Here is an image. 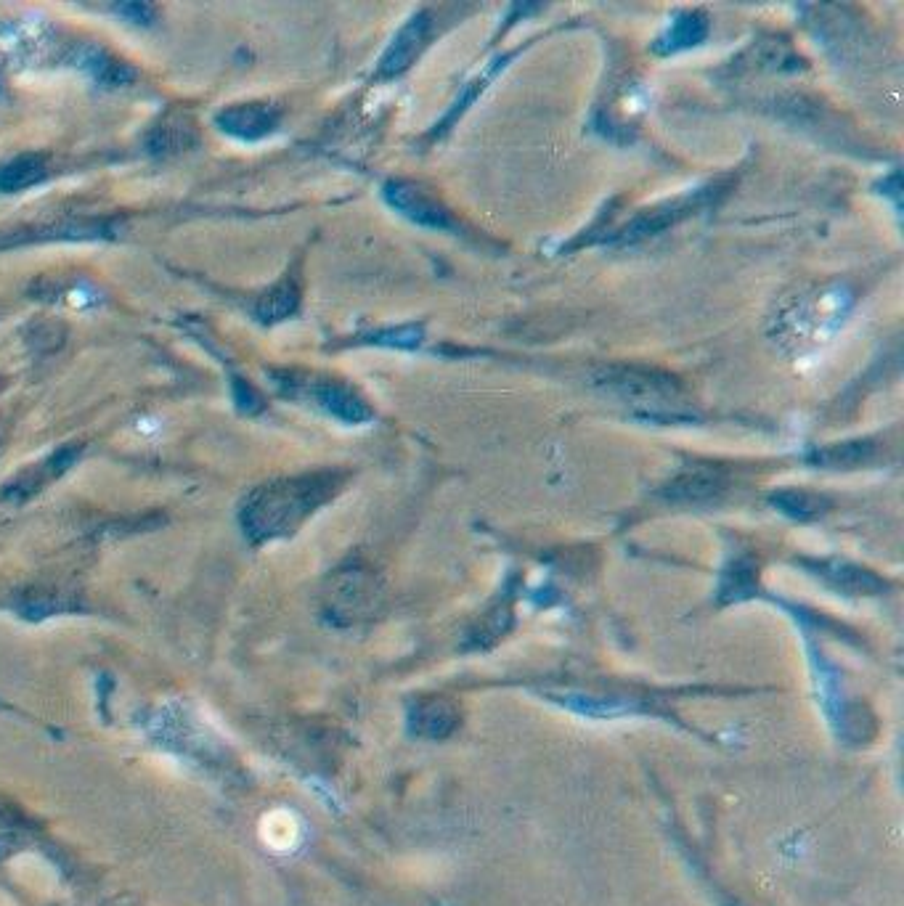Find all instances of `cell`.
I'll return each mask as SVG.
<instances>
[{
    "label": "cell",
    "mask_w": 904,
    "mask_h": 906,
    "mask_svg": "<svg viewBox=\"0 0 904 906\" xmlns=\"http://www.w3.org/2000/svg\"><path fill=\"white\" fill-rule=\"evenodd\" d=\"M425 340V326L422 324H401L390 326V329H380V332H369L364 337V342L380 345V348H396V350H417Z\"/></svg>",
    "instance_id": "cell-16"
},
{
    "label": "cell",
    "mask_w": 904,
    "mask_h": 906,
    "mask_svg": "<svg viewBox=\"0 0 904 906\" xmlns=\"http://www.w3.org/2000/svg\"><path fill=\"white\" fill-rule=\"evenodd\" d=\"M382 197L393 210L401 212L403 218H409L417 226L430 228V231H459L454 215L438 199L430 197L425 189H419L417 183L390 181L385 183Z\"/></svg>",
    "instance_id": "cell-4"
},
{
    "label": "cell",
    "mask_w": 904,
    "mask_h": 906,
    "mask_svg": "<svg viewBox=\"0 0 904 906\" xmlns=\"http://www.w3.org/2000/svg\"><path fill=\"white\" fill-rule=\"evenodd\" d=\"M507 61H509L507 56H504V59H499V61H494V64H491V67H488L486 72H483V75H480L478 80H475V83H472L470 88H467V91L462 93V99H456V104L451 106V112L446 114V117H443L441 125H438V128H435V133H441V130L451 128V125H454V122H456V117H462V114L467 112V106H472V101L478 99L480 93H483V88H486V85L491 83V80H494L496 72H499V69H502L504 64H507Z\"/></svg>",
    "instance_id": "cell-18"
},
{
    "label": "cell",
    "mask_w": 904,
    "mask_h": 906,
    "mask_svg": "<svg viewBox=\"0 0 904 906\" xmlns=\"http://www.w3.org/2000/svg\"><path fill=\"white\" fill-rule=\"evenodd\" d=\"M597 390L613 395L618 401L645 408L650 414L671 411L682 403V385L671 374L639 366H602L592 374Z\"/></svg>",
    "instance_id": "cell-2"
},
{
    "label": "cell",
    "mask_w": 904,
    "mask_h": 906,
    "mask_svg": "<svg viewBox=\"0 0 904 906\" xmlns=\"http://www.w3.org/2000/svg\"><path fill=\"white\" fill-rule=\"evenodd\" d=\"M279 120H282V109L276 104H271V101H250V104L226 106L215 117V125L226 136L252 144V141L271 136L279 128Z\"/></svg>",
    "instance_id": "cell-6"
},
{
    "label": "cell",
    "mask_w": 904,
    "mask_h": 906,
    "mask_svg": "<svg viewBox=\"0 0 904 906\" xmlns=\"http://www.w3.org/2000/svg\"><path fill=\"white\" fill-rule=\"evenodd\" d=\"M194 138H197V133L191 130L189 122L170 117V120H162L149 133V151L152 154H170V151L189 149L194 144Z\"/></svg>",
    "instance_id": "cell-14"
},
{
    "label": "cell",
    "mask_w": 904,
    "mask_h": 906,
    "mask_svg": "<svg viewBox=\"0 0 904 906\" xmlns=\"http://www.w3.org/2000/svg\"><path fill=\"white\" fill-rule=\"evenodd\" d=\"M114 14L125 19V22L133 24H152L154 22V6L152 3H141V0H133V3H112L109 6Z\"/></svg>",
    "instance_id": "cell-22"
},
{
    "label": "cell",
    "mask_w": 904,
    "mask_h": 906,
    "mask_svg": "<svg viewBox=\"0 0 904 906\" xmlns=\"http://www.w3.org/2000/svg\"><path fill=\"white\" fill-rule=\"evenodd\" d=\"M435 32V19L427 11H419L403 24L398 35L393 38V43L388 46V51L382 53L380 67H377V77H398L422 56Z\"/></svg>",
    "instance_id": "cell-5"
},
{
    "label": "cell",
    "mask_w": 904,
    "mask_h": 906,
    "mask_svg": "<svg viewBox=\"0 0 904 906\" xmlns=\"http://www.w3.org/2000/svg\"><path fill=\"white\" fill-rule=\"evenodd\" d=\"M231 390H234V403L242 408L244 414H258V411H263V398H260L258 390H255L244 377L234 374V377H231Z\"/></svg>",
    "instance_id": "cell-21"
},
{
    "label": "cell",
    "mask_w": 904,
    "mask_h": 906,
    "mask_svg": "<svg viewBox=\"0 0 904 906\" xmlns=\"http://www.w3.org/2000/svg\"><path fill=\"white\" fill-rule=\"evenodd\" d=\"M719 189H722L719 183H711V186H703V189H698L695 194H687V197L658 204L655 210L642 212V215H637L631 223H626L610 242L634 244L647 239V236L661 234L666 228L677 226L684 218H690V215H695L698 210H703V207H708L711 202H716V199H719Z\"/></svg>",
    "instance_id": "cell-3"
},
{
    "label": "cell",
    "mask_w": 904,
    "mask_h": 906,
    "mask_svg": "<svg viewBox=\"0 0 904 906\" xmlns=\"http://www.w3.org/2000/svg\"><path fill=\"white\" fill-rule=\"evenodd\" d=\"M708 30H711V22L703 11H682L663 27L650 51L658 53V56L687 51V48L700 46L708 38Z\"/></svg>",
    "instance_id": "cell-8"
},
{
    "label": "cell",
    "mask_w": 904,
    "mask_h": 906,
    "mask_svg": "<svg viewBox=\"0 0 904 906\" xmlns=\"http://www.w3.org/2000/svg\"><path fill=\"white\" fill-rule=\"evenodd\" d=\"M724 488V477L716 469H692L679 475L674 483L666 488V496L671 501H706L714 499L716 493Z\"/></svg>",
    "instance_id": "cell-13"
},
{
    "label": "cell",
    "mask_w": 904,
    "mask_h": 906,
    "mask_svg": "<svg viewBox=\"0 0 904 906\" xmlns=\"http://www.w3.org/2000/svg\"><path fill=\"white\" fill-rule=\"evenodd\" d=\"M260 838L276 854H292L303 840V824L287 808H276L260 819Z\"/></svg>",
    "instance_id": "cell-10"
},
{
    "label": "cell",
    "mask_w": 904,
    "mask_h": 906,
    "mask_svg": "<svg viewBox=\"0 0 904 906\" xmlns=\"http://www.w3.org/2000/svg\"><path fill=\"white\" fill-rule=\"evenodd\" d=\"M313 395H316V401H319V406L327 414H332L345 424H366L374 419L369 403L356 390H350L348 385L335 382V379L319 382V385L313 387Z\"/></svg>",
    "instance_id": "cell-9"
},
{
    "label": "cell",
    "mask_w": 904,
    "mask_h": 906,
    "mask_svg": "<svg viewBox=\"0 0 904 906\" xmlns=\"http://www.w3.org/2000/svg\"><path fill=\"white\" fill-rule=\"evenodd\" d=\"M775 506H780L785 514H791L796 520H812L817 514L825 512V499L812 496L806 491H780L775 493Z\"/></svg>",
    "instance_id": "cell-17"
},
{
    "label": "cell",
    "mask_w": 904,
    "mask_h": 906,
    "mask_svg": "<svg viewBox=\"0 0 904 906\" xmlns=\"http://www.w3.org/2000/svg\"><path fill=\"white\" fill-rule=\"evenodd\" d=\"M820 573L833 581L836 586L846 591H859V594H865V591H878L881 589V581L870 575L862 567L854 565H844V562H828V565L820 567Z\"/></svg>",
    "instance_id": "cell-15"
},
{
    "label": "cell",
    "mask_w": 904,
    "mask_h": 906,
    "mask_svg": "<svg viewBox=\"0 0 904 906\" xmlns=\"http://www.w3.org/2000/svg\"><path fill=\"white\" fill-rule=\"evenodd\" d=\"M69 61L91 77L93 83L104 85V88H120V85L133 83V77H136V69L130 64L112 56L101 46H93V43H80V46L72 48Z\"/></svg>",
    "instance_id": "cell-7"
},
{
    "label": "cell",
    "mask_w": 904,
    "mask_h": 906,
    "mask_svg": "<svg viewBox=\"0 0 904 906\" xmlns=\"http://www.w3.org/2000/svg\"><path fill=\"white\" fill-rule=\"evenodd\" d=\"M332 491H335L332 475L297 477V480L268 485L263 491L252 493V499L244 504V530L255 541L284 536L297 522L305 520L321 501H327Z\"/></svg>",
    "instance_id": "cell-1"
},
{
    "label": "cell",
    "mask_w": 904,
    "mask_h": 906,
    "mask_svg": "<svg viewBox=\"0 0 904 906\" xmlns=\"http://www.w3.org/2000/svg\"><path fill=\"white\" fill-rule=\"evenodd\" d=\"M870 456H873V446L857 440V443H846V446L825 448L814 459H817V464H825V467H854V464H862Z\"/></svg>",
    "instance_id": "cell-19"
},
{
    "label": "cell",
    "mask_w": 904,
    "mask_h": 906,
    "mask_svg": "<svg viewBox=\"0 0 904 906\" xmlns=\"http://www.w3.org/2000/svg\"><path fill=\"white\" fill-rule=\"evenodd\" d=\"M297 308H300V287H297V281L282 279L258 297V302L252 305V316L258 318L260 324L271 326L292 316Z\"/></svg>",
    "instance_id": "cell-11"
},
{
    "label": "cell",
    "mask_w": 904,
    "mask_h": 906,
    "mask_svg": "<svg viewBox=\"0 0 904 906\" xmlns=\"http://www.w3.org/2000/svg\"><path fill=\"white\" fill-rule=\"evenodd\" d=\"M48 175V162L43 154H19L0 165V194H19L32 189Z\"/></svg>",
    "instance_id": "cell-12"
},
{
    "label": "cell",
    "mask_w": 904,
    "mask_h": 906,
    "mask_svg": "<svg viewBox=\"0 0 904 906\" xmlns=\"http://www.w3.org/2000/svg\"><path fill=\"white\" fill-rule=\"evenodd\" d=\"M722 589H724V597H730V599L748 597V594L756 589V567H753L748 559H740V562H735V565L727 570V575H724Z\"/></svg>",
    "instance_id": "cell-20"
}]
</instances>
